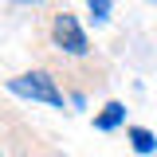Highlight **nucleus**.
<instances>
[{
  "label": "nucleus",
  "mask_w": 157,
  "mask_h": 157,
  "mask_svg": "<svg viewBox=\"0 0 157 157\" xmlns=\"http://www.w3.org/2000/svg\"><path fill=\"white\" fill-rule=\"evenodd\" d=\"M86 4H90L94 20H106V16H110V0H86Z\"/></svg>",
  "instance_id": "obj_5"
},
{
  "label": "nucleus",
  "mask_w": 157,
  "mask_h": 157,
  "mask_svg": "<svg viewBox=\"0 0 157 157\" xmlns=\"http://www.w3.org/2000/svg\"><path fill=\"white\" fill-rule=\"evenodd\" d=\"M130 145H134L137 153H153L157 137H153V130H145V126H130Z\"/></svg>",
  "instance_id": "obj_4"
},
{
  "label": "nucleus",
  "mask_w": 157,
  "mask_h": 157,
  "mask_svg": "<svg viewBox=\"0 0 157 157\" xmlns=\"http://www.w3.org/2000/svg\"><path fill=\"white\" fill-rule=\"evenodd\" d=\"M8 90L20 98H32V102H47V106H63V90L55 86V78L47 71H28V75L8 78Z\"/></svg>",
  "instance_id": "obj_1"
},
{
  "label": "nucleus",
  "mask_w": 157,
  "mask_h": 157,
  "mask_svg": "<svg viewBox=\"0 0 157 157\" xmlns=\"http://www.w3.org/2000/svg\"><path fill=\"white\" fill-rule=\"evenodd\" d=\"M16 4H39V0H16Z\"/></svg>",
  "instance_id": "obj_6"
},
{
  "label": "nucleus",
  "mask_w": 157,
  "mask_h": 157,
  "mask_svg": "<svg viewBox=\"0 0 157 157\" xmlns=\"http://www.w3.org/2000/svg\"><path fill=\"white\" fill-rule=\"evenodd\" d=\"M122 118H126V106H122V102H106V106H102V114L94 118V126H98V130H114Z\"/></svg>",
  "instance_id": "obj_3"
},
{
  "label": "nucleus",
  "mask_w": 157,
  "mask_h": 157,
  "mask_svg": "<svg viewBox=\"0 0 157 157\" xmlns=\"http://www.w3.org/2000/svg\"><path fill=\"white\" fill-rule=\"evenodd\" d=\"M51 39H55V47L71 51V55H86V36H82V28L71 12H59L51 20Z\"/></svg>",
  "instance_id": "obj_2"
}]
</instances>
